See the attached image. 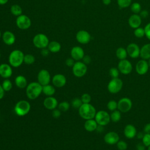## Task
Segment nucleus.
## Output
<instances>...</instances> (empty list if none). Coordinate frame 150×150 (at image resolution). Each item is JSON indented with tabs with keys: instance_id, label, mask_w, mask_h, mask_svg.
<instances>
[{
	"instance_id": "obj_1",
	"label": "nucleus",
	"mask_w": 150,
	"mask_h": 150,
	"mask_svg": "<svg viewBox=\"0 0 150 150\" xmlns=\"http://www.w3.org/2000/svg\"><path fill=\"white\" fill-rule=\"evenodd\" d=\"M42 93V86L38 81L30 83L26 87V94L30 100H35Z\"/></svg>"
},
{
	"instance_id": "obj_2",
	"label": "nucleus",
	"mask_w": 150,
	"mask_h": 150,
	"mask_svg": "<svg viewBox=\"0 0 150 150\" xmlns=\"http://www.w3.org/2000/svg\"><path fill=\"white\" fill-rule=\"evenodd\" d=\"M97 111L96 108L90 103L83 104L79 108V114L84 120L94 118Z\"/></svg>"
},
{
	"instance_id": "obj_3",
	"label": "nucleus",
	"mask_w": 150,
	"mask_h": 150,
	"mask_svg": "<svg viewBox=\"0 0 150 150\" xmlns=\"http://www.w3.org/2000/svg\"><path fill=\"white\" fill-rule=\"evenodd\" d=\"M24 53L22 51L19 49L12 50L8 57L9 64L13 67H18L23 63Z\"/></svg>"
},
{
	"instance_id": "obj_4",
	"label": "nucleus",
	"mask_w": 150,
	"mask_h": 150,
	"mask_svg": "<svg viewBox=\"0 0 150 150\" xmlns=\"http://www.w3.org/2000/svg\"><path fill=\"white\" fill-rule=\"evenodd\" d=\"M31 108L30 104L29 101L25 100L18 101L14 107V111L15 114L19 117H23L27 115Z\"/></svg>"
},
{
	"instance_id": "obj_5",
	"label": "nucleus",
	"mask_w": 150,
	"mask_h": 150,
	"mask_svg": "<svg viewBox=\"0 0 150 150\" xmlns=\"http://www.w3.org/2000/svg\"><path fill=\"white\" fill-rule=\"evenodd\" d=\"M32 42L36 48L42 49L47 47L50 42L48 37L45 34L40 33L33 37Z\"/></svg>"
},
{
	"instance_id": "obj_6",
	"label": "nucleus",
	"mask_w": 150,
	"mask_h": 150,
	"mask_svg": "<svg viewBox=\"0 0 150 150\" xmlns=\"http://www.w3.org/2000/svg\"><path fill=\"white\" fill-rule=\"evenodd\" d=\"M123 81L119 77L111 79L107 84V90L111 94L118 93L122 88Z\"/></svg>"
},
{
	"instance_id": "obj_7",
	"label": "nucleus",
	"mask_w": 150,
	"mask_h": 150,
	"mask_svg": "<svg viewBox=\"0 0 150 150\" xmlns=\"http://www.w3.org/2000/svg\"><path fill=\"white\" fill-rule=\"evenodd\" d=\"M87 71V66L81 61H76L72 67V72L78 78L83 77Z\"/></svg>"
},
{
	"instance_id": "obj_8",
	"label": "nucleus",
	"mask_w": 150,
	"mask_h": 150,
	"mask_svg": "<svg viewBox=\"0 0 150 150\" xmlns=\"http://www.w3.org/2000/svg\"><path fill=\"white\" fill-rule=\"evenodd\" d=\"M94 120L98 125L106 126L111 121L110 114L105 110H99L97 111L94 117Z\"/></svg>"
},
{
	"instance_id": "obj_9",
	"label": "nucleus",
	"mask_w": 150,
	"mask_h": 150,
	"mask_svg": "<svg viewBox=\"0 0 150 150\" xmlns=\"http://www.w3.org/2000/svg\"><path fill=\"white\" fill-rule=\"evenodd\" d=\"M117 103V110H118L120 112L123 113H125L129 111L132 107V100L129 98L126 97L120 98L118 101Z\"/></svg>"
},
{
	"instance_id": "obj_10",
	"label": "nucleus",
	"mask_w": 150,
	"mask_h": 150,
	"mask_svg": "<svg viewBox=\"0 0 150 150\" xmlns=\"http://www.w3.org/2000/svg\"><path fill=\"white\" fill-rule=\"evenodd\" d=\"M32 24V22L29 16L26 15L22 14L17 16L16 19V25L17 27L21 30L28 29Z\"/></svg>"
},
{
	"instance_id": "obj_11",
	"label": "nucleus",
	"mask_w": 150,
	"mask_h": 150,
	"mask_svg": "<svg viewBox=\"0 0 150 150\" xmlns=\"http://www.w3.org/2000/svg\"><path fill=\"white\" fill-rule=\"evenodd\" d=\"M117 68L120 73L124 75L129 74L133 69L131 62L127 59L120 60L118 63Z\"/></svg>"
},
{
	"instance_id": "obj_12",
	"label": "nucleus",
	"mask_w": 150,
	"mask_h": 150,
	"mask_svg": "<svg viewBox=\"0 0 150 150\" xmlns=\"http://www.w3.org/2000/svg\"><path fill=\"white\" fill-rule=\"evenodd\" d=\"M91 39L90 33L85 30H80L76 34V39L80 44L86 45L88 43Z\"/></svg>"
},
{
	"instance_id": "obj_13",
	"label": "nucleus",
	"mask_w": 150,
	"mask_h": 150,
	"mask_svg": "<svg viewBox=\"0 0 150 150\" xmlns=\"http://www.w3.org/2000/svg\"><path fill=\"white\" fill-rule=\"evenodd\" d=\"M37 79L38 82L42 86L49 84L51 80V76L49 71L46 69H42L38 74Z\"/></svg>"
},
{
	"instance_id": "obj_14",
	"label": "nucleus",
	"mask_w": 150,
	"mask_h": 150,
	"mask_svg": "<svg viewBox=\"0 0 150 150\" xmlns=\"http://www.w3.org/2000/svg\"><path fill=\"white\" fill-rule=\"evenodd\" d=\"M140 47L135 43H130L127 46L126 50L129 56L132 59H137L140 55Z\"/></svg>"
},
{
	"instance_id": "obj_15",
	"label": "nucleus",
	"mask_w": 150,
	"mask_h": 150,
	"mask_svg": "<svg viewBox=\"0 0 150 150\" xmlns=\"http://www.w3.org/2000/svg\"><path fill=\"white\" fill-rule=\"evenodd\" d=\"M119 140L120 136L115 131H109L104 136V141L108 145H116Z\"/></svg>"
},
{
	"instance_id": "obj_16",
	"label": "nucleus",
	"mask_w": 150,
	"mask_h": 150,
	"mask_svg": "<svg viewBox=\"0 0 150 150\" xmlns=\"http://www.w3.org/2000/svg\"><path fill=\"white\" fill-rule=\"evenodd\" d=\"M148 61L144 59H141L137 62L135 65V71L139 75L142 76L145 74L149 70Z\"/></svg>"
},
{
	"instance_id": "obj_17",
	"label": "nucleus",
	"mask_w": 150,
	"mask_h": 150,
	"mask_svg": "<svg viewBox=\"0 0 150 150\" xmlns=\"http://www.w3.org/2000/svg\"><path fill=\"white\" fill-rule=\"evenodd\" d=\"M84 51L83 49L79 46L73 47L70 50V56L75 61H80L84 56Z\"/></svg>"
},
{
	"instance_id": "obj_18",
	"label": "nucleus",
	"mask_w": 150,
	"mask_h": 150,
	"mask_svg": "<svg viewBox=\"0 0 150 150\" xmlns=\"http://www.w3.org/2000/svg\"><path fill=\"white\" fill-rule=\"evenodd\" d=\"M67 79L64 75L62 74H56L52 78L53 85L57 88H62L66 84Z\"/></svg>"
},
{
	"instance_id": "obj_19",
	"label": "nucleus",
	"mask_w": 150,
	"mask_h": 150,
	"mask_svg": "<svg viewBox=\"0 0 150 150\" xmlns=\"http://www.w3.org/2000/svg\"><path fill=\"white\" fill-rule=\"evenodd\" d=\"M12 75V68L9 64L2 63L0 64V76L5 79H9Z\"/></svg>"
},
{
	"instance_id": "obj_20",
	"label": "nucleus",
	"mask_w": 150,
	"mask_h": 150,
	"mask_svg": "<svg viewBox=\"0 0 150 150\" xmlns=\"http://www.w3.org/2000/svg\"><path fill=\"white\" fill-rule=\"evenodd\" d=\"M137 134V130L136 127L131 124H127L124 128V135L125 138L127 139H131L136 137V135Z\"/></svg>"
},
{
	"instance_id": "obj_21",
	"label": "nucleus",
	"mask_w": 150,
	"mask_h": 150,
	"mask_svg": "<svg viewBox=\"0 0 150 150\" xmlns=\"http://www.w3.org/2000/svg\"><path fill=\"white\" fill-rule=\"evenodd\" d=\"M44 107L49 110H53L58 107V101L53 96H49L45 98L43 102Z\"/></svg>"
},
{
	"instance_id": "obj_22",
	"label": "nucleus",
	"mask_w": 150,
	"mask_h": 150,
	"mask_svg": "<svg viewBox=\"0 0 150 150\" xmlns=\"http://www.w3.org/2000/svg\"><path fill=\"white\" fill-rule=\"evenodd\" d=\"M128 25L129 26L135 29L137 28L140 27L142 23V18L139 14H132L128 18Z\"/></svg>"
},
{
	"instance_id": "obj_23",
	"label": "nucleus",
	"mask_w": 150,
	"mask_h": 150,
	"mask_svg": "<svg viewBox=\"0 0 150 150\" xmlns=\"http://www.w3.org/2000/svg\"><path fill=\"white\" fill-rule=\"evenodd\" d=\"M2 39L4 43L8 46L13 45L16 41L15 35L13 32L9 30H6L2 33Z\"/></svg>"
},
{
	"instance_id": "obj_24",
	"label": "nucleus",
	"mask_w": 150,
	"mask_h": 150,
	"mask_svg": "<svg viewBox=\"0 0 150 150\" xmlns=\"http://www.w3.org/2000/svg\"><path fill=\"white\" fill-rule=\"evenodd\" d=\"M139 57L146 60L150 59V43H146L141 47Z\"/></svg>"
},
{
	"instance_id": "obj_25",
	"label": "nucleus",
	"mask_w": 150,
	"mask_h": 150,
	"mask_svg": "<svg viewBox=\"0 0 150 150\" xmlns=\"http://www.w3.org/2000/svg\"><path fill=\"white\" fill-rule=\"evenodd\" d=\"M97 126L98 124L94 118L87 120L84 124V128L88 132H93L96 131Z\"/></svg>"
},
{
	"instance_id": "obj_26",
	"label": "nucleus",
	"mask_w": 150,
	"mask_h": 150,
	"mask_svg": "<svg viewBox=\"0 0 150 150\" xmlns=\"http://www.w3.org/2000/svg\"><path fill=\"white\" fill-rule=\"evenodd\" d=\"M15 84L19 88H25L28 86L27 80L24 76L19 75L15 79Z\"/></svg>"
},
{
	"instance_id": "obj_27",
	"label": "nucleus",
	"mask_w": 150,
	"mask_h": 150,
	"mask_svg": "<svg viewBox=\"0 0 150 150\" xmlns=\"http://www.w3.org/2000/svg\"><path fill=\"white\" fill-rule=\"evenodd\" d=\"M47 47L50 51V52L55 53L59 52L62 46L59 42L53 40L49 42Z\"/></svg>"
},
{
	"instance_id": "obj_28",
	"label": "nucleus",
	"mask_w": 150,
	"mask_h": 150,
	"mask_svg": "<svg viewBox=\"0 0 150 150\" xmlns=\"http://www.w3.org/2000/svg\"><path fill=\"white\" fill-rule=\"evenodd\" d=\"M56 90L55 87L53 85L47 84L42 86V93H43L46 96H52L55 93Z\"/></svg>"
},
{
	"instance_id": "obj_29",
	"label": "nucleus",
	"mask_w": 150,
	"mask_h": 150,
	"mask_svg": "<svg viewBox=\"0 0 150 150\" xmlns=\"http://www.w3.org/2000/svg\"><path fill=\"white\" fill-rule=\"evenodd\" d=\"M115 56L120 60L126 59L128 56V53L125 48L123 47H119L115 51Z\"/></svg>"
},
{
	"instance_id": "obj_30",
	"label": "nucleus",
	"mask_w": 150,
	"mask_h": 150,
	"mask_svg": "<svg viewBox=\"0 0 150 150\" xmlns=\"http://www.w3.org/2000/svg\"><path fill=\"white\" fill-rule=\"evenodd\" d=\"M10 11L11 13L15 16H19L22 14V9L21 6L18 4L12 5L11 6Z\"/></svg>"
},
{
	"instance_id": "obj_31",
	"label": "nucleus",
	"mask_w": 150,
	"mask_h": 150,
	"mask_svg": "<svg viewBox=\"0 0 150 150\" xmlns=\"http://www.w3.org/2000/svg\"><path fill=\"white\" fill-rule=\"evenodd\" d=\"M121 112H120L118 110H116L115 111H111L110 114V119L111 121L113 122H117L120 121L121 119Z\"/></svg>"
},
{
	"instance_id": "obj_32",
	"label": "nucleus",
	"mask_w": 150,
	"mask_h": 150,
	"mask_svg": "<svg viewBox=\"0 0 150 150\" xmlns=\"http://www.w3.org/2000/svg\"><path fill=\"white\" fill-rule=\"evenodd\" d=\"M130 9L132 12L133 13L135 14H139L141 12V5L138 2H134L132 3L130 5Z\"/></svg>"
},
{
	"instance_id": "obj_33",
	"label": "nucleus",
	"mask_w": 150,
	"mask_h": 150,
	"mask_svg": "<svg viewBox=\"0 0 150 150\" xmlns=\"http://www.w3.org/2000/svg\"><path fill=\"white\" fill-rule=\"evenodd\" d=\"M35 57L33 54H26L24 56L23 63L26 64L30 65L35 63Z\"/></svg>"
},
{
	"instance_id": "obj_34",
	"label": "nucleus",
	"mask_w": 150,
	"mask_h": 150,
	"mask_svg": "<svg viewBox=\"0 0 150 150\" xmlns=\"http://www.w3.org/2000/svg\"><path fill=\"white\" fill-rule=\"evenodd\" d=\"M117 5L120 8H126L132 4V0H117Z\"/></svg>"
},
{
	"instance_id": "obj_35",
	"label": "nucleus",
	"mask_w": 150,
	"mask_h": 150,
	"mask_svg": "<svg viewBox=\"0 0 150 150\" xmlns=\"http://www.w3.org/2000/svg\"><path fill=\"white\" fill-rule=\"evenodd\" d=\"M1 85L5 91H9L12 88V83L8 79H5Z\"/></svg>"
},
{
	"instance_id": "obj_36",
	"label": "nucleus",
	"mask_w": 150,
	"mask_h": 150,
	"mask_svg": "<svg viewBox=\"0 0 150 150\" xmlns=\"http://www.w3.org/2000/svg\"><path fill=\"white\" fill-rule=\"evenodd\" d=\"M118 107V103L114 100H110L107 104V108L110 111H113L117 110Z\"/></svg>"
},
{
	"instance_id": "obj_37",
	"label": "nucleus",
	"mask_w": 150,
	"mask_h": 150,
	"mask_svg": "<svg viewBox=\"0 0 150 150\" xmlns=\"http://www.w3.org/2000/svg\"><path fill=\"white\" fill-rule=\"evenodd\" d=\"M134 35L135 37L137 38H142L145 36V30L144 28L142 27H139L134 29Z\"/></svg>"
},
{
	"instance_id": "obj_38",
	"label": "nucleus",
	"mask_w": 150,
	"mask_h": 150,
	"mask_svg": "<svg viewBox=\"0 0 150 150\" xmlns=\"http://www.w3.org/2000/svg\"><path fill=\"white\" fill-rule=\"evenodd\" d=\"M70 104L67 101H62L58 104V108L61 111L66 112L69 110L70 108Z\"/></svg>"
},
{
	"instance_id": "obj_39",
	"label": "nucleus",
	"mask_w": 150,
	"mask_h": 150,
	"mask_svg": "<svg viewBox=\"0 0 150 150\" xmlns=\"http://www.w3.org/2000/svg\"><path fill=\"white\" fill-rule=\"evenodd\" d=\"M120 73L117 67H111L109 70V74L111 77V79L118 77Z\"/></svg>"
},
{
	"instance_id": "obj_40",
	"label": "nucleus",
	"mask_w": 150,
	"mask_h": 150,
	"mask_svg": "<svg viewBox=\"0 0 150 150\" xmlns=\"http://www.w3.org/2000/svg\"><path fill=\"white\" fill-rule=\"evenodd\" d=\"M71 104L73 108L79 109L83 104V102L80 98H74L72 100Z\"/></svg>"
},
{
	"instance_id": "obj_41",
	"label": "nucleus",
	"mask_w": 150,
	"mask_h": 150,
	"mask_svg": "<svg viewBox=\"0 0 150 150\" xmlns=\"http://www.w3.org/2000/svg\"><path fill=\"white\" fill-rule=\"evenodd\" d=\"M117 148L118 150H126L128 148L127 143L124 140H119L116 144Z\"/></svg>"
},
{
	"instance_id": "obj_42",
	"label": "nucleus",
	"mask_w": 150,
	"mask_h": 150,
	"mask_svg": "<svg viewBox=\"0 0 150 150\" xmlns=\"http://www.w3.org/2000/svg\"><path fill=\"white\" fill-rule=\"evenodd\" d=\"M83 104H87V103H90L91 101V96L88 93H84L81 95L80 97Z\"/></svg>"
},
{
	"instance_id": "obj_43",
	"label": "nucleus",
	"mask_w": 150,
	"mask_h": 150,
	"mask_svg": "<svg viewBox=\"0 0 150 150\" xmlns=\"http://www.w3.org/2000/svg\"><path fill=\"white\" fill-rule=\"evenodd\" d=\"M142 144L147 148L150 145V134L144 133V137L141 139Z\"/></svg>"
},
{
	"instance_id": "obj_44",
	"label": "nucleus",
	"mask_w": 150,
	"mask_h": 150,
	"mask_svg": "<svg viewBox=\"0 0 150 150\" xmlns=\"http://www.w3.org/2000/svg\"><path fill=\"white\" fill-rule=\"evenodd\" d=\"M144 28L145 30V36L150 40V22L148 23Z\"/></svg>"
},
{
	"instance_id": "obj_45",
	"label": "nucleus",
	"mask_w": 150,
	"mask_h": 150,
	"mask_svg": "<svg viewBox=\"0 0 150 150\" xmlns=\"http://www.w3.org/2000/svg\"><path fill=\"white\" fill-rule=\"evenodd\" d=\"M52 117L54 118H58L60 117L61 115V111L58 108V109H54L52 110Z\"/></svg>"
},
{
	"instance_id": "obj_46",
	"label": "nucleus",
	"mask_w": 150,
	"mask_h": 150,
	"mask_svg": "<svg viewBox=\"0 0 150 150\" xmlns=\"http://www.w3.org/2000/svg\"><path fill=\"white\" fill-rule=\"evenodd\" d=\"M74 61L75 60L73 59H72L71 57L67 58L65 61V64L68 67H73V66L74 65V64L75 63Z\"/></svg>"
},
{
	"instance_id": "obj_47",
	"label": "nucleus",
	"mask_w": 150,
	"mask_h": 150,
	"mask_svg": "<svg viewBox=\"0 0 150 150\" xmlns=\"http://www.w3.org/2000/svg\"><path fill=\"white\" fill-rule=\"evenodd\" d=\"M82 62L86 65L90 64L91 62V58L89 55H84L82 59Z\"/></svg>"
},
{
	"instance_id": "obj_48",
	"label": "nucleus",
	"mask_w": 150,
	"mask_h": 150,
	"mask_svg": "<svg viewBox=\"0 0 150 150\" xmlns=\"http://www.w3.org/2000/svg\"><path fill=\"white\" fill-rule=\"evenodd\" d=\"M139 16H141V18L142 19L146 18L148 16V15H149V12H148V11L147 10H145V9L141 10V12H139Z\"/></svg>"
},
{
	"instance_id": "obj_49",
	"label": "nucleus",
	"mask_w": 150,
	"mask_h": 150,
	"mask_svg": "<svg viewBox=\"0 0 150 150\" xmlns=\"http://www.w3.org/2000/svg\"><path fill=\"white\" fill-rule=\"evenodd\" d=\"M143 132L145 134H150V122L146 123L143 128Z\"/></svg>"
},
{
	"instance_id": "obj_50",
	"label": "nucleus",
	"mask_w": 150,
	"mask_h": 150,
	"mask_svg": "<svg viewBox=\"0 0 150 150\" xmlns=\"http://www.w3.org/2000/svg\"><path fill=\"white\" fill-rule=\"evenodd\" d=\"M146 148L142 142H138L136 145V150H146Z\"/></svg>"
},
{
	"instance_id": "obj_51",
	"label": "nucleus",
	"mask_w": 150,
	"mask_h": 150,
	"mask_svg": "<svg viewBox=\"0 0 150 150\" xmlns=\"http://www.w3.org/2000/svg\"><path fill=\"white\" fill-rule=\"evenodd\" d=\"M50 53V51L49 50V49H47V47L46 48H43L41 50V54L44 56V57H46L49 55Z\"/></svg>"
},
{
	"instance_id": "obj_52",
	"label": "nucleus",
	"mask_w": 150,
	"mask_h": 150,
	"mask_svg": "<svg viewBox=\"0 0 150 150\" xmlns=\"http://www.w3.org/2000/svg\"><path fill=\"white\" fill-rule=\"evenodd\" d=\"M104 126H103V125H98L97 128H96V131L98 133H101L104 131Z\"/></svg>"
},
{
	"instance_id": "obj_53",
	"label": "nucleus",
	"mask_w": 150,
	"mask_h": 150,
	"mask_svg": "<svg viewBox=\"0 0 150 150\" xmlns=\"http://www.w3.org/2000/svg\"><path fill=\"white\" fill-rule=\"evenodd\" d=\"M5 90H4V88H2V85L0 84V100H1L4 96V94H5Z\"/></svg>"
},
{
	"instance_id": "obj_54",
	"label": "nucleus",
	"mask_w": 150,
	"mask_h": 150,
	"mask_svg": "<svg viewBox=\"0 0 150 150\" xmlns=\"http://www.w3.org/2000/svg\"><path fill=\"white\" fill-rule=\"evenodd\" d=\"M144 135V132H137V134L136 135V137L137 138V139H142Z\"/></svg>"
},
{
	"instance_id": "obj_55",
	"label": "nucleus",
	"mask_w": 150,
	"mask_h": 150,
	"mask_svg": "<svg viewBox=\"0 0 150 150\" xmlns=\"http://www.w3.org/2000/svg\"><path fill=\"white\" fill-rule=\"evenodd\" d=\"M102 2L105 5H109L111 2V0H102Z\"/></svg>"
},
{
	"instance_id": "obj_56",
	"label": "nucleus",
	"mask_w": 150,
	"mask_h": 150,
	"mask_svg": "<svg viewBox=\"0 0 150 150\" xmlns=\"http://www.w3.org/2000/svg\"><path fill=\"white\" fill-rule=\"evenodd\" d=\"M9 0H0V5H5L6 4Z\"/></svg>"
},
{
	"instance_id": "obj_57",
	"label": "nucleus",
	"mask_w": 150,
	"mask_h": 150,
	"mask_svg": "<svg viewBox=\"0 0 150 150\" xmlns=\"http://www.w3.org/2000/svg\"><path fill=\"white\" fill-rule=\"evenodd\" d=\"M148 65H149V67H150V59H148Z\"/></svg>"
},
{
	"instance_id": "obj_58",
	"label": "nucleus",
	"mask_w": 150,
	"mask_h": 150,
	"mask_svg": "<svg viewBox=\"0 0 150 150\" xmlns=\"http://www.w3.org/2000/svg\"><path fill=\"white\" fill-rule=\"evenodd\" d=\"M2 34L1 31V30H0V39H1V38H2Z\"/></svg>"
},
{
	"instance_id": "obj_59",
	"label": "nucleus",
	"mask_w": 150,
	"mask_h": 150,
	"mask_svg": "<svg viewBox=\"0 0 150 150\" xmlns=\"http://www.w3.org/2000/svg\"><path fill=\"white\" fill-rule=\"evenodd\" d=\"M147 150H150V145L147 147Z\"/></svg>"
},
{
	"instance_id": "obj_60",
	"label": "nucleus",
	"mask_w": 150,
	"mask_h": 150,
	"mask_svg": "<svg viewBox=\"0 0 150 150\" xmlns=\"http://www.w3.org/2000/svg\"><path fill=\"white\" fill-rule=\"evenodd\" d=\"M1 53H0V58H1Z\"/></svg>"
}]
</instances>
